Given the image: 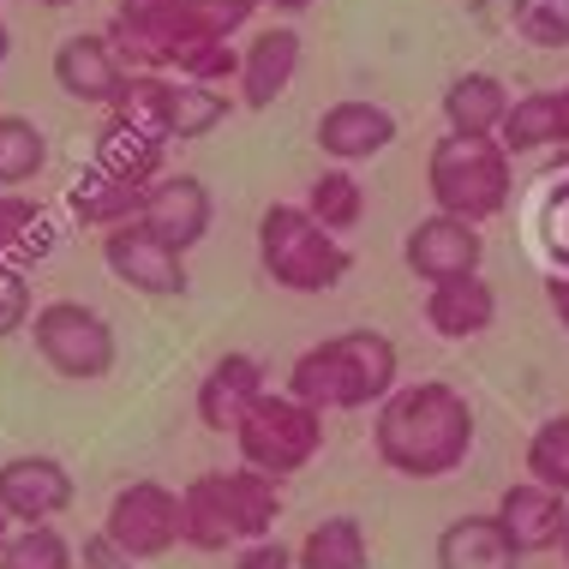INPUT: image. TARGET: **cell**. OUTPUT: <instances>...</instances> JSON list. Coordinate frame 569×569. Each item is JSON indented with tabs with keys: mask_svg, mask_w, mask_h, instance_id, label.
Wrapping results in <instances>:
<instances>
[{
	"mask_svg": "<svg viewBox=\"0 0 569 569\" xmlns=\"http://www.w3.org/2000/svg\"><path fill=\"white\" fill-rule=\"evenodd\" d=\"M546 306H551V318H558L563 336H569V270H551L546 276Z\"/></svg>",
	"mask_w": 569,
	"mask_h": 569,
	"instance_id": "cell-40",
	"label": "cell"
},
{
	"mask_svg": "<svg viewBox=\"0 0 569 569\" xmlns=\"http://www.w3.org/2000/svg\"><path fill=\"white\" fill-rule=\"evenodd\" d=\"M217 491H222V510L228 521H234V540H264V533H276V521H282V480H270V473L258 468H228L217 473Z\"/></svg>",
	"mask_w": 569,
	"mask_h": 569,
	"instance_id": "cell-20",
	"label": "cell"
},
{
	"mask_svg": "<svg viewBox=\"0 0 569 569\" xmlns=\"http://www.w3.org/2000/svg\"><path fill=\"white\" fill-rule=\"evenodd\" d=\"M37 7H54L60 12V7H79V0H37Z\"/></svg>",
	"mask_w": 569,
	"mask_h": 569,
	"instance_id": "cell-45",
	"label": "cell"
},
{
	"mask_svg": "<svg viewBox=\"0 0 569 569\" xmlns=\"http://www.w3.org/2000/svg\"><path fill=\"white\" fill-rule=\"evenodd\" d=\"M558 97H563V138H569V84L558 90Z\"/></svg>",
	"mask_w": 569,
	"mask_h": 569,
	"instance_id": "cell-44",
	"label": "cell"
},
{
	"mask_svg": "<svg viewBox=\"0 0 569 569\" xmlns=\"http://www.w3.org/2000/svg\"><path fill=\"white\" fill-rule=\"evenodd\" d=\"M228 569H295V546H282L276 533H264V540H246Z\"/></svg>",
	"mask_w": 569,
	"mask_h": 569,
	"instance_id": "cell-39",
	"label": "cell"
},
{
	"mask_svg": "<svg viewBox=\"0 0 569 569\" xmlns=\"http://www.w3.org/2000/svg\"><path fill=\"white\" fill-rule=\"evenodd\" d=\"M306 210H312L318 222L330 228V234H353V228L366 222V187L348 174V168H325V174L306 187V198H300Z\"/></svg>",
	"mask_w": 569,
	"mask_h": 569,
	"instance_id": "cell-28",
	"label": "cell"
},
{
	"mask_svg": "<svg viewBox=\"0 0 569 569\" xmlns=\"http://www.w3.org/2000/svg\"><path fill=\"white\" fill-rule=\"evenodd\" d=\"M264 12H276V19H300L306 7H318V0H258Z\"/></svg>",
	"mask_w": 569,
	"mask_h": 569,
	"instance_id": "cell-41",
	"label": "cell"
},
{
	"mask_svg": "<svg viewBox=\"0 0 569 569\" xmlns=\"http://www.w3.org/2000/svg\"><path fill=\"white\" fill-rule=\"evenodd\" d=\"M12 528H19V521H12L7 510H0V546H7V540H12Z\"/></svg>",
	"mask_w": 569,
	"mask_h": 569,
	"instance_id": "cell-42",
	"label": "cell"
},
{
	"mask_svg": "<svg viewBox=\"0 0 569 569\" xmlns=\"http://www.w3.org/2000/svg\"><path fill=\"white\" fill-rule=\"evenodd\" d=\"M264 390H270V372H264L258 353H246V348L217 353L210 372L198 378V420H204V432L234 438V426L246 420V408H252Z\"/></svg>",
	"mask_w": 569,
	"mask_h": 569,
	"instance_id": "cell-12",
	"label": "cell"
},
{
	"mask_svg": "<svg viewBox=\"0 0 569 569\" xmlns=\"http://www.w3.org/2000/svg\"><path fill=\"white\" fill-rule=\"evenodd\" d=\"M49 168V138L37 120L24 114H0V187H30Z\"/></svg>",
	"mask_w": 569,
	"mask_h": 569,
	"instance_id": "cell-29",
	"label": "cell"
},
{
	"mask_svg": "<svg viewBox=\"0 0 569 569\" xmlns=\"http://www.w3.org/2000/svg\"><path fill=\"white\" fill-rule=\"evenodd\" d=\"M528 480H540L551 491L569 498V413H551V420L533 426L528 438Z\"/></svg>",
	"mask_w": 569,
	"mask_h": 569,
	"instance_id": "cell-32",
	"label": "cell"
},
{
	"mask_svg": "<svg viewBox=\"0 0 569 569\" xmlns=\"http://www.w3.org/2000/svg\"><path fill=\"white\" fill-rule=\"evenodd\" d=\"M396 114L383 109V102H372V97H342V102H330L325 114H318V127H312V138H318V150L336 162V168H353V162H372V157H383V150L396 144Z\"/></svg>",
	"mask_w": 569,
	"mask_h": 569,
	"instance_id": "cell-11",
	"label": "cell"
},
{
	"mask_svg": "<svg viewBox=\"0 0 569 569\" xmlns=\"http://www.w3.org/2000/svg\"><path fill=\"white\" fill-rule=\"evenodd\" d=\"M258 270L282 295H330L353 270V252L306 204H264V217H258Z\"/></svg>",
	"mask_w": 569,
	"mask_h": 569,
	"instance_id": "cell-3",
	"label": "cell"
},
{
	"mask_svg": "<svg viewBox=\"0 0 569 569\" xmlns=\"http://www.w3.org/2000/svg\"><path fill=\"white\" fill-rule=\"evenodd\" d=\"M402 264L420 276L426 288H432V282H450V276H473V270L486 264L480 222L450 217V210H432V217H420V222L402 234Z\"/></svg>",
	"mask_w": 569,
	"mask_h": 569,
	"instance_id": "cell-9",
	"label": "cell"
},
{
	"mask_svg": "<svg viewBox=\"0 0 569 569\" xmlns=\"http://www.w3.org/2000/svg\"><path fill=\"white\" fill-rule=\"evenodd\" d=\"M491 516L503 521V533L516 540L521 558H533V551H558L563 546L569 498L551 491V486H540V480H516V486H503V498H498Z\"/></svg>",
	"mask_w": 569,
	"mask_h": 569,
	"instance_id": "cell-16",
	"label": "cell"
},
{
	"mask_svg": "<svg viewBox=\"0 0 569 569\" xmlns=\"http://www.w3.org/2000/svg\"><path fill=\"white\" fill-rule=\"evenodd\" d=\"M192 0H120V19H138V24H150V30H162V42L174 37V24H180V12H187Z\"/></svg>",
	"mask_w": 569,
	"mask_h": 569,
	"instance_id": "cell-37",
	"label": "cell"
},
{
	"mask_svg": "<svg viewBox=\"0 0 569 569\" xmlns=\"http://www.w3.org/2000/svg\"><path fill=\"white\" fill-rule=\"evenodd\" d=\"M558 551H563V563H569V528H563V546H558Z\"/></svg>",
	"mask_w": 569,
	"mask_h": 569,
	"instance_id": "cell-46",
	"label": "cell"
},
{
	"mask_svg": "<svg viewBox=\"0 0 569 569\" xmlns=\"http://www.w3.org/2000/svg\"><path fill=\"white\" fill-rule=\"evenodd\" d=\"M138 222L157 240H168L174 252H192V246L210 234V222H217V204H210V187L198 174H157L144 187Z\"/></svg>",
	"mask_w": 569,
	"mask_h": 569,
	"instance_id": "cell-13",
	"label": "cell"
},
{
	"mask_svg": "<svg viewBox=\"0 0 569 569\" xmlns=\"http://www.w3.org/2000/svg\"><path fill=\"white\" fill-rule=\"evenodd\" d=\"M300 30L295 24H264V30H252L246 37V49H240V102L246 109H270V102H282L288 97V84L300 79Z\"/></svg>",
	"mask_w": 569,
	"mask_h": 569,
	"instance_id": "cell-15",
	"label": "cell"
},
{
	"mask_svg": "<svg viewBox=\"0 0 569 569\" xmlns=\"http://www.w3.org/2000/svg\"><path fill=\"white\" fill-rule=\"evenodd\" d=\"M498 144L510 150V157H533V150L569 144L563 138V97L558 90H528V97H516L510 114H503Z\"/></svg>",
	"mask_w": 569,
	"mask_h": 569,
	"instance_id": "cell-25",
	"label": "cell"
},
{
	"mask_svg": "<svg viewBox=\"0 0 569 569\" xmlns=\"http://www.w3.org/2000/svg\"><path fill=\"white\" fill-rule=\"evenodd\" d=\"M67 210H72V222L109 234V228L132 222L138 210H144V187H132V180H120V174H109V168L90 162L84 174L67 187Z\"/></svg>",
	"mask_w": 569,
	"mask_h": 569,
	"instance_id": "cell-21",
	"label": "cell"
},
{
	"mask_svg": "<svg viewBox=\"0 0 569 569\" xmlns=\"http://www.w3.org/2000/svg\"><path fill=\"white\" fill-rule=\"evenodd\" d=\"M30 282H24V270L19 264H0V342L7 336H19V330H30Z\"/></svg>",
	"mask_w": 569,
	"mask_h": 569,
	"instance_id": "cell-35",
	"label": "cell"
},
{
	"mask_svg": "<svg viewBox=\"0 0 569 569\" xmlns=\"http://www.w3.org/2000/svg\"><path fill=\"white\" fill-rule=\"evenodd\" d=\"M168 109H174V72H127V90L114 102L120 120L168 138Z\"/></svg>",
	"mask_w": 569,
	"mask_h": 569,
	"instance_id": "cell-31",
	"label": "cell"
},
{
	"mask_svg": "<svg viewBox=\"0 0 569 569\" xmlns=\"http://www.w3.org/2000/svg\"><path fill=\"white\" fill-rule=\"evenodd\" d=\"M295 569H372V533L360 516H325L295 546Z\"/></svg>",
	"mask_w": 569,
	"mask_h": 569,
	"instance_id": "cell-24",
	"label": "cell"
},
{
	"mask_svg": "<svg viewBox=\"0 0 569 569\" xmlns=\"http://www.w3.org/2000/svg\"><path fill=\"white\" fill-rule=\"evenodd\" d=\"M79 486H72V468L60 456H42V450H24V456H7L0 461V510L12 521H54L60 510H72Z\"/></svg>",
	"mask_w": 569,
	"mask_h": 569,
	"instance_id": "cell-10",
	"label": "cell"
},
{
	"mask_svg": "<svg viewBox=\"0 0 569 569\" xmlns=\"http://www.w3.org/2000/svg\"><path fill=\"white\" fill-rule=\"evenodd\" d=\"M54 252V217L30 192H0V264L30 270L37 258Z\"/></svg>",
	"mask_w": 569,
	"mask_h": 569,
	"instance_id": "cell-23",
	"label": "cell"
},
{
	"mask_svg": "<svg viewBox=\"0 0 569 569\" xmlns=\"http://www.w3.org/2000/svg\"><path fill=\"white\" fill-rule=\"evenodd\" d=\"M228 114H234V97H228L222 84L174 79V109H168V144H192V138H210Z\"/></svg>",
	"mask_w": 569,
	"mask_h": 569,
	"instance_id": "cell-27",
	"label": "cell"
},
{
	"mask_svg": "<svg viewBox=\"0 0 569 569\" xmlns=\"http://www.w3.org/2000/svg\"><path fill=\"white\" fill-rule=\"evenodd\" d=\"M396 383H402V348L383 330L360 325V330H336L318 348L295 353L282 390H295L300 402H312L325 413H360V408H378Z\"/></svg>",
	"mask_w": 569,
	"mask_h": 569,
	"instance_id": "cell-2",
	"label": "cell"
},
{
	"mask_svg": "<svg viewBox=\"0 0 569 569\" xmlns=\"http://www.w3.org/2000/svg\"><path fill=\"white\" fill-rule=\"evenodd\" d=\"M252 12H264V7L258 0H192V24L210 30V37H228V42L252 24Z\"/></svg>",
	"mask_w": 569,
	"mask_h": 569,
	"instance_id": "cell-34",
	"label": "cell"
},
{
	"mask_svg": "<svg viewBox=\"0 0 569 569\" xmlns=\"http://www.w3.org/2000/svg\"><path fill=\"white\" fill-rule=\"evenodd\" d=\"M473 402L443 378L396 383L372 413V450L402 480H450L473 456Z\"/></svg>",
	"mask_w": 569,
	"mask_h": 569,
	"instance_id": "cell-1",
	"label": "cell"
},
{
	"mask_svg": "<svg viewBox=\"0 0 569 569\" xmlns=\"http://www.w3.org/2000/svg\"><path fill=\"white\" fill-rule=\"evenodd\" d=\"M180 546L204 551V558H217V551L240 546V540H234V521H228V510H222L217 473H198V480L180 491Z\"/></svg>",
	"mask_w": 569,
	"mask_h": 569,
	"instance_id": "cell-26",
	"label": "cell"
},
{
	"mask_svg": "<svg viewBox=\"0 0 569 569\" xmlns=\"http://www.w3.org/2000/svg\"><path fill=\"white\" fill-rule=\"evenodd\" d=\"M432 558H438V569H516L521 551H516L510 533H503V521L486 510V516H456V521H443Z\"/></svg>",
	"mask_w": 569,
	"mask_h": 569,
	"instance_id": "cell-19",
	"label": "cell"
},
{
	"mask_svg": "<svg viewBox=\"0 0 569 569\" xmlns=\"http://www.w3.org/2000/svg\"><path fill=\"white\" fill-rule=\"evenodd\" d=\"M510 30L533 49H569V0H510Z\"/></svg>",
	"mask_w": 569,
	"mask_h": 569,
	"instance_id": "cell-33",
	"label": "cell"
},
{
	"mask_svg": "<svg viewBox=\"0 0 569 569\" xmlns=\"http://www.w3.org/2000/svg\"><path fill=\"white\" fill-rule=\"evenodd\" d=\"M162 150H168V138L109 114V120H102V132H97V157H90V162L109 168V174H120V180H132V187H150V180L162 174Z\"/></svg>",
	"mask_w": 569,
	"mask_h": 569,
	"instance_id": "cell-22",
	"label": "cell"
},
{
	"mask_svg": "<svg viewBox=\"0 0 569 569\" xmlns=\"http://www.w3.org/2000/svg\"><path fill=\"white\" fill-rule=\"evenodd\" d=\"M102 264L120 288L132 295H150V300H174L192 288V270H187V252H174L168 240H157L144 222H120L102 234Z\"/></svg>",
	"mask_w": 569,
	"mask_h": 569,
	"instance_id": "cell-7",
	"label": "cell"
},
{
	"mask_svg": "<svg viewBox=\"0 0 569 569\" xmlns=\"http://www.w3.org/2000/svg\"><path fill=\"white\" fill-rule=\"evenodd\" d=\"M234 450L246 468L270 473V480H295L325 450V408L300 402L295 390H264L234 426Z\"/></svg>",
	"mask_w": 569,
	"mask_h": 569,
	"instance_id": "cell-5",
	"label": "cell"
},
{
	"mask_svg": "<svg viewBox=\"0 0 569 569\" xmlns=\"http://www.w3.org/2000/svg\"><path fill=\"white\" fill-rule=\"evenodd\" d=\"M540 234H546V246H551V258H558V270H569V180L546 198V210H540Z\"/></svg>",
	"mask_w": 569,
	"mask_h": 569,
	"instance_id": "cell-36",
	"label": "cell"
},
{
	"mask_svg": "<svg viewBox=\"0 0 569 569\" xmlns=\"http://www.w3.org/2000/svg\"><path fill=\"white\" fill-rule=\"evenodd\" d=\"M510 102L516 97L498 72H456V79L443 84V127L461 132V138H498Z\"/></svg>",
	"mask_w": 569,
	"mask_h": 569,
	"instance_id": "cell-18",
	"label": "cell"
},
{
	"mask_svg": "<svg viewBox=\"0 0 569 569\" xmlns=\"http://www.w3.org/2000/svg\"><path fill=\"white\" fill-rule=\"evenodd\" d=\"M30 342H37V360L49 366L54 378H67V383H97V378H109L114 360H120L114 325L97 312V306H84V300L37 306V318H30Z\"/></svg>",
	"mask_w": 569,
	"mask_h": 569,
	"instance_id": "cell-6",
	"label": "cell"
},
{
	"mask_svg": "<svg viewBox=\"0 0 569 569\" xmlns=\"http://www.w3.org/2000/svg\"><path fill=\"white\" fill-rule=\"evenodd\" d=\"M426 325H432V336H443V342H480V336L498 325V288H491L480 270L432 282L426 288Z\"/></svg>",
	"mask_w": 569,
	"mask_h": 569,
	"instance_id": "cell-17",
	"label": "cell"
},
{
	"mask_svg": "<svg viewBox=\"0 0 569 569\" xmlns=\"http://www.w3.org/2000/svg\"><path fill=\"white\" fill-rule=\"evenodd\" d=\"M426 192H432L438 210L468 222H491L510 210L516 192V157L498 144V138H461L443 132L426 157Z\"/></svg>",
	"mask_w": 569,
	"mask_h": 569,
	"instance_id": "cell-4",
	"label": "cell"
},
{
	"mask_svg": "<svg viewBox=\"0 0 569 569\" xmlns=\"http://www.w3.org/2000/svg\"><path fill=\"white\" fill-rule=\"evenodd\" d=\"M102 528H109L138 563L162 558V551L180 546V491L162 486V480H127V486L109 498Z\"/></svg>",
	"mask_w": 569,
	"mask_h": 569,
	"instance_id": "cell-8",
	"label": "cell"
},
{
	"mask_svg": "<svg viewBox=\"0 0 569 569\" xmlns=\"http://www.w3.org/2000/svg\"><path fill=\"white\" fill-rule=\"evenodd\" d=\"M79 563H84V569H138V558H132V551L114 540L109 528L84 533V546H79Z\"/></svg>",
	"mask_w": 569,
	"mask_h": 569,
	"instance_id": "cell-38",
	"label": "cell"
},
{
	"mask_svg": "<svg viewBox=\"0 0 569 569\" xmlns=\"http://www.w3.org/2000/svg\"><path fill=\"white\" fill-rule=\"evenodd\" d=\"M0 569H79V551L49 521H24L12 528V540L0 546Z\"/></svg>",
	"mask_w": 569,
	"mask_h": 569,
	"instance_id": "cell-30",
	"label": "cell"
},
{
	"mask_svg": "<svg viewBox=\"0 0 569 569\" xmlns=\"http://www.w3.org/2000/svg\"><path fill=\"white\" fill-rule=\"evenodd\" d=\"M12 54V30H7V19H0V60Z\"/></svg>",
	"mask_w": 569,
	"mask_h": 569,
	"instance_id": "cell-43",
	"label": "cell"
},
{
	"mask_svg": "<svg viewBox=\"0 0 569 569\" xmlns=\"http://www.w3.org/2000/svg\"><path fill=\"white\" fill-rule=\"evenodd\" d=\"M54 84L67 90L72 102H90V109H114L120 90H127V60L114 54V42L102 30H79L54 49Z\"/></svg>",
	"mask_w": 569,
	"mask_h": 569,
	"instance_id": "cell-14",
	"label": "cell"
}]
</instances>
